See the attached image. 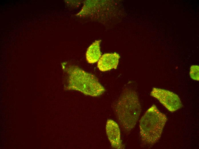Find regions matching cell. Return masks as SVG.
Wrapping results in <instances>:
<instances>
[{
  "instance_id": "cell-3",
  "label": "cell",
  "mask_w": 199,
  "mask_h": 149,
  "mask_svg": "<svg viewBox=\"0 0 199 149\" xmlns=\"http://www.w3.org/2000/svg\"><path fill=\"white\" fill-rule=\"evenodd\" d=\"M167 120L166 115L161 112L156 105H153L140 121V134L142 141L148 145L155 144L161 137Z\"/></svg>"
},
{
  "instance_id": "cell-5",
  "label": "cell",
  "mask_w": 199,
  "mask_h": 149,
  "mask_svg": "<svg viewBox=\"0 0 199 149\" xmlns=\"http://www.w3.org/2000/svg\"><path fill=\"white\" fill-rule=\"evenodd\" d=\"M106 132L112 147L116 149L123 148L121 139L120 132L118 124L111 119L107 120Z\"/></svg>"
},
{
  "instance_id": "cell-7",
  "label": "cell",
  "mask_w": 199,
  "mask_h": 149,
  "mask_svg": "<svg viewBox=\"0 0 199 149\" xmlns=\"http://www.w3.org/2000/svg\"><path fill=\"white\" fill-rule=\"evenodd\" d=\"M101 40L95 41L87 48L86 58L88 63H94L98 61L101 57L100 44Z\"/></svg>"
},
{
  "instance_id": "cell-2",
  "label": "cell",
  "mask_w": 199,
  "mask_h": 149,
  "mask_svg": "<svg viewBox=\"0 0 199 149\" xmlns=\"http://www.w3.org/2000/svg\"><path fill=\"white\" fill-rule=\"evenodd\" d=\"M114 113L124 131L128 133L135 127L141 111L136 93L124 89L114 107Z\"/></svg>"
},
{
  "instance_id": "cell-8",
  "label": "cell",
  "mask_w": 199,
  "mask_h": 149,
  "mask_svg": "<svg viewBox=\"0 0 199 149\" xmlns=\"http://www.w3.org/2000/svg\"><path fill=\"white\" fill-rule=\"evenodd\" d=\"M199 66L197 65H192L190 68V75L192 79L199 80Z\"/></svg>"
},
{
  "instance_id": "cell-6",
  "label": "cell",
  "mask_w": 199,
  "mask_h": 149,
  "mask_svg": "<svg viewBox=\"0 0 199 149\" xmlns=\"http://www.w3.org/2000/svg\"><path fill=\"white\" fill-rule=\"evenodd\" d=\"M120 57L119 54L116 52L105 54L98 60L97 67L100 71L102 72L112 69H116Z\"/></svg>"
},
{
  "instance_id": "cell-1",
  "label": "cell",
  "mask_w": 199,
  "mask_h": 149,
  "mask_svg": "<svg viewBox=\"0 0 199 149\" xmlns=\"http://www.w3.org/2000/svg\"><path fill=\"white\" fill-rule=\"evenodd\" d=\"M66 90L78 91L86 95L97 97L106 91L97 78L77 65H68L63 68Z\"/></svg>"
},
{
  "instance_id": "cell-4",
  "label": "cell",
  "mask_w": 199,
  "mask_h": 149,
  "mask_svg": "<svg viewBox=\"0 0 199 149\" xmlns=\"http://www.w3.org/2000/svg\"><path fill=\"white\" fill-rule=\"evenodd\" d=\"M150 95L157 99L170 112L175 111L182 107V103L178 96L169 91L154 87Z\"/></svg>"
}]
</instances>
